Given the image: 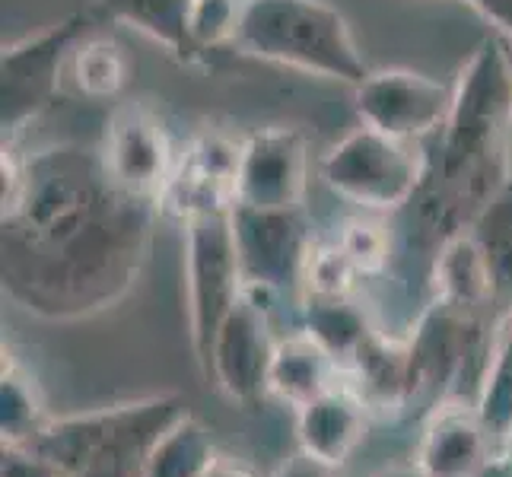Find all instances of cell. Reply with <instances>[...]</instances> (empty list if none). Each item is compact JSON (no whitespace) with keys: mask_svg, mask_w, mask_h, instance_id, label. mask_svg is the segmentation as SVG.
I'll return each mask as SVG.
<instances>
[{"mask_svg":"<svg viewBox=\"0 0 512 477\" xmlns=\"http://www.w3.org/2000/svg\"><path fill=\"white\" fill-rule=\"evenodd\" d=\"M500 449H512V439H509V443H506V446H500Z\"/></svg>","mask_w":512,"mask_h":477,"instance_id":"obj_32","label":"cell"},{"mask_svg":"<svg viewBox=\"0 0 512 477\" xmlns=\"http://www.w3.org/2000/svg\"><path fill=\"white\" fill-rule=\"evenodd\" d=\"M48 411L39 392V382L29 366L16 357L13 347L4 344V363H0V436L4 449H29L48 427Z\"/></svg>","mask_w":512,"mask_h":477,"instance_id":"obj_19","label":"cell"},{"mask_svg":"<svg viewBox=\"0 0 512 477\" xmlns=\"http://www.w3.org/2000/svg\"><path fill=\"white\" fill-rule=\"evenodd\" d=\"M271 477H338V468H331L306 452H293L290 458H284V462L274 468Z\"/></svg>","mask_w":512,"mask_h":477,"instance_id":"obj_28","label":"cell"},{"mask_svg":"<svg viewBox=\"0 0 512 477\" xmlns=\"http://www.w3.org/2000/svg\"><path fill=\"white\" fill-rule=\"evenodd\" d=\"M214 455L217 449L210 430L198 417L185 414L153 449L144 477H201Z\"/></svg>","mask_w":512,"mask_h":477,"instance_id":"obj_24","label":"cell"},{"mask_svg":"<svg viewBox=\"0 0 512 477\" xmlns=\"http://www.w3.org/2000/svg\"><path fill=\"white\" fill-rule=\"evenodd\" d=\"M99 153L121 188L163 204V194L179 166V153L160 112H153L147 102H121L105 125Z\"/></svg>","mask_w":512,"mask_h":477,"instance_id":"obj_9","label":"cell"},{"mask_svg":"<svg viewBox=\"0 0 512 477\" xmlns=\"http://www.w3.org/2000/svg\"><path fill=\"white\" fill-rule=\"evenodd\" d=\"M341 382H344V366L309 331L296 328L277 341L271 376H268V395L277 398L280 404L299 411Z\"/></svg>","mask_w":512,"mask_h":477,"instance_id":"obj_16","label":"cell"},{"mask_svg":"<svg viewBox=\"0 0 512 477\" xmlns=\"http://www.w3.org/2000/svg\"><path fill=\"white\" fill-rule=\"evenodd\" d=\"M331 239L341 245V252L357 268L363 284H373V280H379L392 268L395 239L388 214H369V210H363L360 217H347Z\"/></svg>","mask_w":512,"mask_h":477,"instance_id":"obj_23","label":"cell"},{"mask_svg":"<svg viewBox=\"0 0 512 477\" xmlns=\"http://www.w3.org/2000/svg\"><path fill=\"white\" fill-rule=\"evenodd\" d=\"M322 182L369 214H395L423 179V147L369 125L353 128L319 163Z\"/></svg>","mask_w":512,"mask_h":477,"instance_id":"obj_6","label":"cell"},{"mask_svg":"<svg viewBox=\"0 0 512 477\" xmlns=\"http://www.w3.org/2000/svg\"><path fill=\"white\" fill-rule=\"evenodd\" d=\"M191 7L194 0H99L105 20L144 32L188 64L201 61V51L191 39Z\"/></svg>","mask_w":512,"mask_h":477,"instance_id":"obj_18","label":"cell"},{"mask_svg":"<svg viewBox=\"0 0 512 477\" xmlns=\"http://www.w3.org/2000/svg\"><path fill=\"white\" fill-rule=\"evenodd\" d=\"M369 420H373V414L360 401V395L347 382L334 385L331 392L296 411L299 452L319 458V462L331 468H341L363 446Z\"/></svg>","mask_w":512,"mask_h":477,"instance_id":"obj_15","label":"cell"},{"mask_svg":"<svg viewBox=\"0 0 512 477\" xmlns=\"http://www.w3.org/2000/svg\"><path fill=\"white\" fill-rule=\"evenodd\" d=\"M0 175V277L16 306L74 322L128 296L150 255L160 204L121 188L102 153L80 144L32 156L4 147Z\"/></svg>","mask_w":512,"mask_h":477,"instance_id":"obj_1","label":"cell"},{"mask_svg":"<svg viewBox=\"0 0 512 477\" xmlns=\"http://www.w3.org/2000/svg\"><path fill=\"white\" fill-rule=\"evenodd\" d=\"M299 328L309 331L325 350H331L338 363L344 366L363 338L373 331V315H369L366 303H357V296L347 299H303V312H299Z\"/></svg>","mask_w":512,"mask_h":477,"instance_id":"obj_21","label":"cell"},{"mask_svg":"<svg viewBox=\"0 0 512 477\" xmlns=\"http://www.w3.org/2000/svg\"><path fill=\"white\" fill-rule=\"evenodd\" d=\"M185 226V306L191 350L201 373L207 369L223 322L245 293V274L233 233V210H204Z\"/></svg>","mask_w":512,"mask_h":477,"instance_id":"obj_4","label":"cell"},{"mask_svg":"<svg viewBox=\"0 0 512 477\" xmlns=\"http://www.w3.org/2000/svg\"><path fill=\"white\" fill-rule=\"evenodd\" d=\"M433 303H446L465 312H487L497 315L493 303V280L484 264L481 249L468 233L455 236L433 264ZM500 318V315H497Z\"/></svg>","mask_w":512,"mask_h":477,"instance_id":"obj_17","label":"cell"},{"mask_svg":"<svg viewBox=\"0 0 512 477\" xmlns=\"http://www.w3.org/2000/svg\"><path fill=\"white\" fill-rule=\"evenodd\" d=\"M309 194V140L293 125H264L242 137L236 204L299 210Z\"/></svg>","mask_w":512,"mask_h":477,"instance_id":"obj_10","label":"cell"},{"mask_svg":"<svg viewBox=\"0 0 512 477\" xmlns=\"http://www.w3.org/2000/svg\"><path fill=\"white\" fill-rule=\"evenodd\" d=\"M468 236L481 249L490 271L497 315L506 318L512 312V172L493 191V198L481 207V214L474 217V223L468 226Z\"/></svg>","mask_w":512,"mask_h":477,"instance_id":"obj_20","label":"cell"},{"mask_svg":"<svg viewBox=\"0 0 512 477\" xmlns=\"http://www.w3.org/2000/svg\"><path fill=\"white\" fill-rule=\"evenodd\" d=\"M353 96H357V115L363 125L420 144L446 125L455 86L414 74V70L388 67L373 70L360 86H353Z\"/></svg>","mask_w":512,"mask_h":477,"instance_id":"obj_11","label":"cell"},{"mask_svg":"<svg viewBox=\"0 0 512 477\" xmlns=\"http://www.w3.org/2000/svg\"><path fill=\"white\" fill-rule=\"evenodd\" d=\"M201 477H255L252 468H245L242 462H236V458H229V455H214L207 462V468L201 471Z\"/></svg>","mask_w":512,"mask_h":477,"instance_id":"obj_30","label":"cell"},{"mask_svg":"<svg viewBox=\"0 0 512 477\" xmlns=\"http://www.w3.org/2000/svg\"><path fill=\"white\" fill-rule=\"evenodd\" d=\"M287 331L277 328V315L268 303L245 290L239 306L223 322L204 376L214 379L220 392L236 404H258L268 395V376L277 341Z\"/></svg>","mask_w":512,"mask_h":477,"instance_id":"obj_8","label":"cell"},{"mask_svg":"<svg viewBox=\"0 0 512 477\" xmlns=\"http://www.w3.org/2000/svg\"><path fill=\"white\" fill-rule=\"evenodd\" d=\"M493 449V436L474 404L443 401L427 414L414 462L430 477H481Z\"/></svg>","mask_w":512,"mask_h":477,"instance_id":"obj_13","label":"cell"},{"mask_svg":"<svg viewBox=\"0 0 512 477\" xmlns=\"http://www.w3.org/2000/svg\"><path fill=\"white\" fill-rule=\"evenodd\" d=\"M242 140L220 131H204L179 153L172 182L163 194V210L179 220L204 210L236 207V175H239Z\"/></svg>","mask_w":512,"mask_h":477,"instance_id":"obj_12","label":"cell"},{"mask_svg":"<svg viewBox=\"0 0 512 477\" xmlns=\"http://www.w3.org/2000/svg\"><path fill=\"white\" fill-rule=\"evenodd\" d=\"M245 0H194L191 7V39L198 45L201 58L207 51L233 45L236 26Z\"/></svg>","mask_w":512,"mask_h":477,"instance_id":"obj_26","label":"cell"},{"mask_svg":"<svg viewBox=\"0 0 512 477\" xmlns=\"http://www.w3.org/2000/svg\"><path fill=\"white\" fill-rule=\"evenodd\" d=\"M102 20L105 13L99 7H90L70 13L64 20L4 48V61H0V128H4V144H13L16 134L55 102L61 83L67 80V64L74 48L90 32L102 29Z\"/></svg>","mask_w":512,"mask_h":477,"instance_id":"obj_5","label":"cell"},{"mask_svg":"<svg viewBox=\"0 0 512 477\" xmlns=\"http://www.w3.org/2000/svg\"><path fill=\"white\" fill-rule=\"evenodd\" d=\"M363 290V280L357 268L347 261L341 252V245L334 239H319L315 236L312 252L306 258V271H303V299H347L357 296Z\"/></svg>","mask_w":512,"mask_h":477,"instance_id":"obj_25","label":"cell"},{"mask_svg":"<svg viewBox=\"0 0 512 477\" xmlns=\"http://www.w3.org/2000/svg\"><path fill=\"white\" fill-rule=\"evenodd\" d=\"M344 382L360 395L373 417H401L414 411V373L408 341L373 328L344 363Z\"/></svg>","mask_w":512,"mask_h":477,"instance_id":"obj_14","label":"cell"},{"mask_svg":"<svg viewBox=\"0 0 512 477\" xmlns=\"http://www.w3.org/2000/svg\"><path fill=\"white\" fill-rule=\"evenodd\" d=\"M376 477H430V474L423 471L417 462H404V465H388V468H382Z\"/></svg>","mask_w":512,"mask_h":477,"instance_id":"obj_31","label":"cell"},{"mask_svg":"<svg viewBox=\"0 0 512 477\" xmlns=\"http://www.w3.org/2000/svg\"><path fill=\"white\" fill-rule=\"evenodd\" d=\"M131 58L115 39L102 35V29L90 32L86 39L74 48L67 64V80H74L77 93L86 99H118L125 93V86L131 80Z\"/></svg>","mask_w":512,"mask_h":477,"instance_id":"obj_22","label":"cell"},{"mask_svg":"<svg viewBox=\"0 0 512 477\" xmlns=\"http://www.w3.org/2000/svg\"><path fill=\"white\" fill-rule=\"evenodd\" d=\"M0 477H74V474H67L61 465L48 462L45 455L32 449H4Z\"/></svg>","mask_w":512,"mask_h":477,"instance_id":"obj_27","label":"cell"},{"mask_svg":"<svg viewBox=\"0 0 512 477\" xmlns=\"http://www.w3.org/2000/svg\"><path fill=\"white\" fill-rule=\"evenodd\" d=\"M233 233L245 284L303 303V271L315 242L306 210H255L236 204Z\"/></svg>","mask_w":512,"mask_h":477,"instance_id":"obj_7","label":"cell"},{"mask_svg":"<svg viewBox=\"0 0 512 477\" xmlns=\"http://www.w3.org/2000/svg\"><path fill=\"white\" fill-rule=\"evenodd\" d=\"M185 414L179 395L121 401L74 417H51L29 449L74 477H144L153 449Z\"/></svg>","mask_w":512,"mask_h":477,"instance_id":"obj_2","label":"cell"},{"mask_svg":"<svg viewBox=\"0 0 512 477\" xmlns=\"http://www.w3.org/2000/svg\"><path fill=\"white\" fill-rule=\"evenodd\" d=\"M465 4L478 10L500 39L512 42V0H465Z\"/></svg>","mask_w":512,"mask_h":477,"instance_id":"obj_29","label":"cell"},{"mask_svg":"<svg viewBox=\"0 0 512 477\" xmlns=\"http://www.w3.org/2000/svg\"><path fill=\"white\" fill-rule=\"evenodd\" d=\"M233 45L249 58L347 86L373 74L344 13L328 0H245Z\"/></svg>","mask_w":512,"mask_h":477,"instance_id":"obj_3","label":"cell"}]
</instances>
